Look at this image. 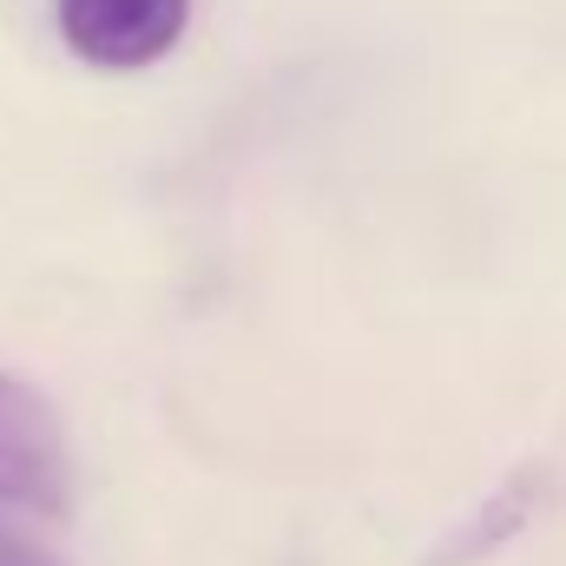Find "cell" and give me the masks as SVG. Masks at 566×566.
Instances as JSON below:
<instances>
[{
	"instance_id": "3",
	"label": "cell",
	"mask_w": 566,
	"mask_h": 566,
	"mask_svg": "<svg viewBox=\"0 0 566 566\" xmlns=\"http://www.w3.org/2000/svg\"><path fill=\"white\" fill-rule=\"evenodd\" d=\"M541 501H547V468H514V474L428 554V566H481L488 554H501L507 541L527 534V521L541 514Z\"/></svg>"
},
{
	"instance_id": "1",
	"label": "cell",
	"mask_w": 566,
	"mask_h": 566,
	"mask_svg": "<svg viewBox=\"0 0 566 566\" xmlns=\"http://www.w3.org/2000/svg\"><path fill=\"white\" fill-rule=\"evenodd\" d=\"M73 501V454L53 402L0 369V507L20 514H66Z\"/></svg>"
},
{
	"instance_id": "4",
	"label": "cell",
	"mask_w": 566,
	"mask_h": 566,
	"mask_svg": "<svg viewBox=\"0 0 566 566\" xmlns=\"http://www.w3.org/2000/svg\"><path fill=\"white\" fill-rule=\"evenodd\" d=\"M0 566H66L53 547H40L33 534H20L13 521H0Z\"/></svg>"
},
{
	"instance_id": "2",
	"label": "cell",
	"mask_w": 566,
	"mask_h": 566,
	"mask_svg": "<svg viewBox=\"0 0 566 566\" xmlns=\"http://www.w3.org/2000/svg\"><path fill=\"white\" fill-rule=\"evenodd\" d=\"M53 27L73 46V60L106 73H139L185 40L191 0H53Z\"/></svg>"
}]
</instances>
